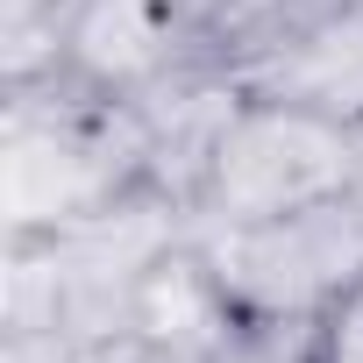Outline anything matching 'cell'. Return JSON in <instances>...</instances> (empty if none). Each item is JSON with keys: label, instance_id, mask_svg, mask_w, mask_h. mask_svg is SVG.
I'll return each instance as SVG.
<instances>
[{"label": "cell", "instance_id": "obj_2", "mask_svg": "<svg viewBox=\"0 0 363 363\" xmlns=\"http://www.w3.org/2000/svg\"><path fill=\"white\" fill-rule=\"evenodd\" d=\"M214 292L257 328H313L363 278V186L257 228L193 235Z\"/></svg>", "mask_w": 363, "mask_h": 363}, {"label": "cell", "instance_id": "obj_1", "mask_svg": "<svg viewBox=\"0 0 363 363\" xmlns=\"http://www.w3.org/2000/svg\"><path fill=\"white\" fill-rule=\"evenodd\" d=\"M349 186H363V121L299 93L250 86L207 150V171L186 207V235L257 228L313 200H335Z\"/></svg>", "mask_w": 363, "mask_h": 363}, {"label": "cell", "instance_id": "obj_3", "mask_svg": "<svg viewBox=\"0 0 363 363\" xmlns=\"http://www.w3.org/2000/svg\"><path fill=\"white\" fill-rule=\"evenodd\" d=\"M306 363H363V278L313 320L306 335Z\"/></svg>", "mask_w": 363, "mask_h": 363}]
</instances>
